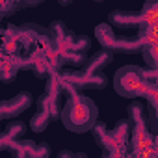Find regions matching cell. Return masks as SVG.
I'll return each instance as SVG.
<instances>
[{
    "mask_svg": "<svg viewBox=\"0 0 158 158\" xmlns=\"http://www.w3.org/2000/svg\"><path fill=\"white\" fill-rule=\"evenodd\" d=\"M114 88L121 97L136 99L147 97L156 99V86H154V69L149 73L138 65H125L114 76Z\"/></svg>",
    "mask_w": 158,
    "mask_h": 158,
    "instance_id": "6da1fadb",
    "label": "cell"
},
{
    "mask_svg": "<svg viewBox=\"0 0 158 158\" xmlns=\"http://www.w3.org/2000/svg\"><path fill=\"white\" fill-rule=\"evenodd\" d=\"M60 115H61L63 125L71 132L80 134V132L91 130V127L99 119V110L91 99H88L84 95H78V93H73L71 99L61 108Z\"/></svg>",
    "mask_w": 158,
    "mask_h": 158,
    "instance_id": "7a4b0ae2",
    "label": "cell"
},
{
    "mask_svg": "<svg viewBox=\"0 0 158 158\" xmlns=\"http://www.w3.org/2000/svg\"><path fill=\"white\" fill-rule=\"evenodd\" d=\"M95 35L97 39L101 41V45L108 50H114V52H123V50H138L141 48V45L145 43V39H128V37H117L112 30V26L108 23L104 24H99L95 28Z\"/></svg>",
    "mask_w": 158,
    "mask_h": 158,
    "instance_id": "3957f363",
    "label": "cell"
},
{
    "mask_svg": "<svg viewBox=\"0 0 158 158\" xmlns=\"http://www.w3.org/2000/svg\"><path fill=\"white\" fill-rule=\"evenodd\" d=\"M32 104V95L28 91L19 93L17 97H13L11 101H4L0 102V119H10L19 115L23 110H26Z\"/></svg>",
    "mask_w": 158,
    "mask_h": 158,
    "instance_id": "277c9868",
    "label": "cell"
},
{
    "mask_svg": "<svg viewBox=\"0 0 158 158\" xmlns=\"http://www.w3.org/2000/svg\"><path fill=\"white\" fill-rule=\"evenodd\" d=\"M110 23L114 26H121V28H136V26H143V17L141 13H128V11H115L110 15Z\"/></svg>",
    "mask_w": 158,
    "mask_h": 158,
    "instance_id": "5b68a950",
    "label": "cell"
},
{
    "mask_svg": "<svg viewBox=\"0 0 158 158\" xmlns=\"http://www.w3.org/2000/svg\"><path fill=\"white\" fill-rule=\"evenodd\" d=\"M110 61H112V54H110L108 50H104V52H97V54H93L88 61H84V63H86V65H84V71H86V73H97V71H102V67H106Z\"/></svg>",
    "mask_w": 158,
    "mask_h": 158,
    "instance_id": "8992f818",
    "label": "cell"
},
{
    "mask_svg": "<svg viewBox=\"0 0 158 158\" xmlns=\"http://www.w3.org/2000/svg\"><path fill=\"white\" fill-rule=\"evenodd\" d=\"M50 121H52L50 114H47V112H43V110H37V112L34 114L32 121H30V128H32L34 132H43V130L48 127Z\"/></svg>",
    "mask_w": 158,
    "mask_h": 158,
    "instance_id": "52a82bcc",
    "label": "cell"
},
{
    "mask_svg": "<svg viewBox=\"0 0 158 158\" xmlns=\"http://www.w3.org/2000/svg\"><path fill=\"white\" fill-rule=\"evenodd\" d=\"M128 121L132 127L136 125H145V114H143V104L141 102H132L128 106Z\"/></svg>",
    "mask_w": 158,
    "mask_h": 158,
    "instance_id": "ba28073f",
    "label": "cell"
},
{
    "mask_svg": "<svg viewBox=\"0 0 158 158\" xmlns=\"http://www.w3.org/2000/svg\"><path fill=\"white\" fill-rule=\"evenodd\" d=\"M156 2L158 0H149L145 4V8H143L141 17H143L145 26H154V23H156Z\"/></svg>",
    "mask_w": 158,
    "mask_h": 158,
    "instance_id": "9c48e42d",
    "label": "cell"
},
{
    "mask_svg": "<svg viewBox=\"0 0 158 158\" xmlns=\"http://www.w3.org/2000/svg\"><path fill=\"white\" fill-rule=\"evenodd\" d=\"M141 52H143V58H145V61L149 63V67L151 69H154L156 67V58H154V54H156V43L154 41H145L143 45H141Z\"/></svg>",
    "mask_w": 158,
    "mask_h": 158,
    "instance_id": "30bf717a",
    "label": "cell"
},
{
    "mask_svg": "<svg viewBox=\"0 0 158 158\" xmlns=\"http://www.w3.org/2000/svg\"><path fill=\"white\" fill-rule=\"evenodd\" d=\"M6 132L10 134V138H11V139H19V136L24 132V125H23V123H15V125H10V127L6 128Z\"/></svg>",
    "mask_w": 158,
    "mask_h": 158,
    "instance_id": "8fae6325",
    "label": "cell"
},
{
    "mask_svg": "<svg viewBox=\"0 0 158 158\" xmlns=\"http://www.w3.org/2000/svg\"><path fill=\"white\" fill-rule=\"evenodd\" d=\"M95 2H102V0H95Z\"/></svg>",
    "mask_w": 158,
    "mask_h": 158,
    "instance_id": "7c38bea8",
    "label": "cell"
}]
</instances>
